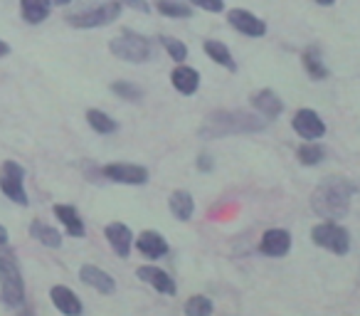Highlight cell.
<instances>
[{
	"instance_id": "1",
	"label": "cell",
	"mask_w": 360,
	"mask_h": 316,
	"mask_svg": "<svg viewBox=\"0 0 360 316\" xmlns=\"http://www.w3.org/2000/svg\"><path fill=\"white\" fill-rule=\"evenodd\" d=\"M355 193H358V186L350 178L330 176L311 193V210L323 220H343L350 213Z\"/></svg>"
},
{
	"instance_id": "2",
	"label": "cell",
	"mask_w": 360,
	"mask_h": 316,
	"mask_svg": "<svg viewBox=\"0 0 360 316\" xmlns=\"http://www.w3.org/2000/svg\"><path fill=\"white\" fill-rule=\"evenodd\" d=\"M266 126L264 116L250 114V111H212L200 126L202 139H222L230 134H252Z\"/></svg>"
},
{
	"instance_id": "3",
	"label": "cell",
	"mask_w": 360,
	"mask_h": 316,
	"mask_svg": "<svg viewBox=\"0 0 360 316\" xmlns=\"http://www.w3.org/2000/svg\"><path fill=\"white\" fill-rule=\"evenodd\" d=\"M0 301L11 309H18L25 301V279L11 250H0Z\"/></svg>"
},
{
	"instance_id": "4",
	"label": "cell",
	"mask_w": 360,
	"mask_h": 316,
	"mask_svg": "<svg viewBox=\"0 0 360 316\" xmlns=\"http://www.w3.org/2000/svg\"><path fill=\"white\" fill-rule=\"evenodd\" d=\"M119 15H121V0H106V3H99V6L70 13L65 20L72 27H79V30H94V27H106L111 23H116Z\"/></svg>"
},
{
	"instance_id": "5",
	"label": "cell",
	"mask_w": 360,
	"mask_h": 316,
	"mask_svg": "<svg viewBox=\"0 0 360 316\" xmlns=\"http://www.w3.org/2000/svg\"><path fill=\"white\" fill-rule=\"evenodd\" d=\"M109 50L114 57L131 62V65H141V62H148L153 57L150 42L143 35H139V32H121L119 37H114L109 42Z\"/></svg>"
},
{
	"instance_id": "6",
	"label": "cell",
	"mask_w": 360,
	"mask_h": 316,
	"mask_svg": "<svg viewBox=\"0 0 360 316\" xmlns=\"http://www.w3.org/2000/svg\"><path fill=\"white\" fill-rule=\"evenodd\" d=\"M311 242H314L316 247H323V250L333 252V255H338V257L350 252V232L333 220L319 222V225L311 230Z\"/></svg>"
},
{
	"instance_id": "7",
	"label": "cell",
	"mask_w": 360,
	"mask_h": 316,
	"mask_svg": "<svg viewBox=\"0 0 360 316\" xmlns=\"http://www.w3.org/2000/svg\"><path fill=\"white\" fill-rule=\"evenodd\" d=\"M0 191L8 201L18 203V206H30V198L25 191V168L18 161H3L0 168Z\"/></svg>"
},
{
	"instance_id": "8",
	"label": "cell",
	"mask_w": 360,
	"mask_h": 316,
	"mask_svg": "<svg viewBox=\"0 0 360 316\" xmlns=\"http://www.w3.org/2000/svg\"><path fill=\"white\" fill-rule=\"evenodd\" d=\"M109 181L124 183V186H143L148 183V171L143 166H136V163H109V166L101 168Z\"/></svg>"
},
{
	"instance_id": "9",
	"label": "cell",
	"mask_w": 360,
	"mask_h": 316,
	"mask_svg": "<svg viewBox=\"0 0 360 316\" xmlns=\"http://www.w3.org/2000/svg\"><path fill=\"white\" fill-rule=\"evenodd\" d=\"M291 126H294V131L304 141H319L326 136V124L321 121V116L314 109H299L294 114Z\"/></svg>"
},
{
	"instance_id": "10",
	"label": "cell",
	"mask_w": 360,
	"mask_h": 316,
	"mask_svg": "<svg viewBox=\"0 0 360 316\" xmlns=\"http://www.w3.org/2000/svg\"><path fill=\"white\" fill-rule=\"evenodd\" d=\"M227 23H230L237 32H242V35H247V37L266 35V23L259 20L255 13L242 11V8H235V11L227 13Z\"/></svg>"
},
{
	"instance_id": "11",
	"label": "cell",
	"mask_w": 360,
	"mask_h": 316,
	"mask_svg": "<svg viewBox=\"0 0 360 316\" xmlns=\"http://www.w3.org/2000/svg\"><path fill=\"white\" fill-rule=\"evenodd\" d=\"M104 235L109 240L111 250L116 252V257L129 260L131 247H134V232H131V227L124 225V222H111V225L104 227Z\"/></svg>"
},
{
	"instance_id": "12",
	"label": "cell",
	"mask_w": 360,
	"mask_h": 316,
	"mask_svg": "<svg viewBox=\"0 0 360 316\" xmlns=\"http://www.w3.org/2000/svg\"><path fill=\"white\" fill-rule=\"evenodd\" d=\"M136 277H139V279H143L146 284H150L155 291H160V294L173 296L175 291H178V286H175V279L165 270H160V267L143 265V267H139V270H136Z\"/></svg>"
},
{
	"instance_id": "13",
	"label": "cell",
	"mask_w": 360,
	"mask_h": 316,
	"mask_svg": "<svg viewBox=\"0 0 360 316\" xmlns=\"http://www.w3.org/2000/svg\"><path fill=\"white\" fill-rule=\"evenodd\" d=\"M50 299H52V304L57 306V311H62V314H67V316H79L82 311H84V306H82V299L70 289V286H65V284H55V286H52V289H50Z\"/></svg>"
},
{
	"instance_id": "14",
	"label": "cell",
	"mask_w": 360,
	"mask_h": 316,
	"mask_svg": "<svg viewBox=\"0 0 360 316\" xmlns=\"http://www.w3.org/2000/svg\"><path fill=\"white\" fill-rule=\"evenodd\" d=\"M259 250L262 255L266 257H284L289 255L291 250V235L286 230H266L264 235H262V242H259Z\"/></svg>"
},
{
	"instance_id": "15",
	"label": "cell",
	"mask_w": 360,
	"mask_h": 316,
	"mask_svg": "<svg viewBox=\"0 0 360 316\" xmlns=\"http://www.w3.org/2000/svg\"><path fill=\"white\" fill-rule=\"evenodd\" d=\"M79 279L84 282L86 286H91V289L99 291V294H114V291H116L114 277H111L109 272L94 267V265H84V267H82V270H79Z\"/></svg>"
},
{
	"instance_id": "16",
	"label": "cell",
	"mask_w": 360,
	"mask_h": 316,
	"mask_svg": "<svg viewBox=\"0 0 360 316\" xmlns=\"http://www.w3.org/2000/svg\"><path fill=\"white\" fill-rule=\"evenodd\" d=\"M134 242L146 260H158V257L168 255V242H165L163 235L155 230H143Z\"/></svg>"
},
{
	"instance_id": "17",
	"label": "cell",
	"mask_w": 360,
	"mask_h": 316,
	"mask_svg": "<svg viewBox=\"0 0 360 316\" xmlns=\"http://www.w3.org/2000/svg\"><path fill=\"white\" fill-rule=\"evenodd\" d=\"M252 106L259 111V116H264V119H269V121H274L276 116L284 111V101H281L271 89L255 91V94H252Z\"/></svg>"
},
{
	"instance_id": "18",
	"label": "cell",
	"mask_w": 360,
	"mask_h": 316,
	"mask_svg": "<svg viewBox=\"0 0 360 316\" xmlns=\"http://www.w3.org/2000/svg\"><path fill=\"white\" fill-rule=\"evenodd\" d=\"M170 82H173V87L180 91V94H195L198 87H200V75H198V70H193V67L188 65H178L173 72H170Z\"/></svg>"
},
{
	"instance_id": "19",
	"label": "cell",
	"mask_w": 360,
	"mask_h": 316,
	"mask_svg": "<svg viewBox=\"0 0 360 316\" xmlns=\"http://www.w3.org/2000/svg\"><path fill=\"white\" fill-rule=\"evenodd\" d=\"M52 213H55L57 220L65 225L67 235H72V237H84L86 235L84 220L79 217V213H77L75 206H55L52 208Z\"/></svg>"
},
{
	"instance_id": "20",
	"label": "cell",
	"mask_w": 360,
	"mask_h": 316,
	"mask_svg": "<svg viewBox=\"0 0 360 316\" xmlns=\"http://www.w3.org/2000/svg\"><path fill=\"white\" fill-rule=\"evenodd\" d=\"M52 0H20V15L30 25H40L50 18Z\"/></svg>"
},
{
	"instance_id": "21",
	"label": "cell",
	"mask_w": 360,
	"mask_h": 316,
	"mask_svg": "<svg viewBox=\"0 0 360 316\" xmlns=\"http://www.w3.org/2000/svg\"><path fill=\"white\" fill-rule=\"evenodd\" d=\"M168 208L173 213L175 220L180 222H188L195 213V201L188 191H173L170 193V201H168Z\"/></svg>"
},
{
	"instance_id": "22",
	"label": "cell",
	"mask_w": 360,
	"mask_h": 316,
	"mask_svg": "<svg viewBox=\"0 0 360 316\" xmlns=\"http://www.w3.org/2000/svg\"><path fill=\"white\" fill-rule=\"evenodd\" d=\"M202 50H205V55L210 57L212 62H217L220 67H225V70H230V72H237V62H235V57H232V52L225 47V42L205 40L202 42Z\"/></svg>"
},
{
	"instance_id": "23",
	"label": "cell",
	"mask_w": 360,
	"mask_h": 316,
	"mask_svg": "<svg viewBox=\"0 0 360 316\" xmlns=\"http://www.w3.org/2000/svg\"><path fill=\"white\" fill-rule=\"evenodd\" d=\"M30 235H32V240H37L40 245H45V247H52V250L62 247V232L57 230V227H52V225H45L42 220H32Z\"/></svg>"
},
{
	"instance_id": "24",
	"label": "cell",
	"mask_w": 360,
	"mask_h": 316,
	"mask_svg": "<svg viewBox=\"0 0 360 316\" xmlns=\"http://www.w3.org/2000/svg\"><path fill=\"white\" fill-rule=\"evenodd\" d=\"M301 62H304V70L309 72L311 80L319 82V80H326V77H328V70H326V65H323V57H321V50L316 45L306 47L304 55H301Z\"/></svg>"
},
{
	"instance_id": "25",
	"label": "cell",
	"mask_w": 360,
	"mask_h": 316,
	"mask_svg": "<svg viewBox=\"0 0 360 316\" xmlns=\"http://www.w3.org/2000/svg\"><path fill=\"white\" fill-rule=\"evenodd\" d=\"M155 11L165 18H180V20L193 18V8L186 3H178V0H155Z\"/></svg>"
},
{
	"instance_id": "26",
	"label": "cell",
	"mask_w": 360,
	"mask_h": 316,
	"mask_svg": "<svg viewBox=\"0 0 360 316\" xmlns=\"http://www.w3.org/2000/svg\"><path fill=\"white\" fill-rule=\"evenodd\" d=\"M323 148H321L316 141H306V144L299 146V151H296V158H299L301 166H319L321 161H323Z\"/></svg>"
},
{
	"instance_id": "27",
	"label": "cell",
	"mask_w": 360,
	"mask_h": 316,
	"mask_svg": "<svg viewBox=\"0 0 360 316\" xmlns=\"http://www.w3.org/2000/svg\"><path fill=\"white\" fill-rule=\"evenodd\" d=\"M86 121H89V126L96 134H114V131L119 129V124H116L109 114H104V111H99V109L86 111Z\"/></svg>"
},
{
	"instance_id": "28",
	"label": "cell",
	"mask_w": 360,
	"mask_h": 316,
	"mask_svg": "<svg viewBox=\"0 0 360 316\" xmlns=\"http://www.w3.org/2000/svg\"><path fill=\"white\" fill-rule=\"evenodd\" d=\"M111 91H114L119 99L134 101V104L143 99V89H141L139 84H134V82H114V84H111Z\"/></svg>"
},
{
	"instance_id": "29",
	"label": "cell",
	"mask_w": 360,
	"mask_h": 316,
	"mask_svg": "<svg viewBox=\"0 0 360 316\" xmlns=\"http://www.w3.org/2000/svg\"><path fill=\"white\" fill-rule=\"evenodd\" d=\"M160 45L165 47V52L170 55L173 62H186L188 60V47L186 42H180L178 37H170V35H160Z\"/></svg>"
},
{
	"instance_id": "30",
	"label": "cell",
	"mask_w": 360,
	"mask_h": 316,
	"mask_svg": "<svg viewBox=\"0 0 360 316\" xmlns=\"http://www.w3.org/2000/svg\"><path fill=\"white\" fill-rule=\"evenodd\" d=\"M212 301L207 299V296H202V294H195V296H191L188 299V304H186V314H191V316H205V314H212Z\"/></svg>"
},
{
	"instance_id": "31",
	"label": "cell",
	"mask_w": 360,
	"mask_h": 316,
	"mask_svg": "<svg viewBox=\"0 0 360 316\" xmlns=\"http://www.w3.org/2000/svg\"><path fill=\"white\" fill-rule=\"evenodd\" d=\"M188 3H193V6L202 8V11H207V13H222L225 11V0H188Z\"/></svg>"
},
{
	"instance_id": "32",
	"label": "cell",
	"mask_w": 360,
	"mask_h": 316,
	"mask_svg": "<svg viewBox=\"0 0 360 316\" xmlns=\"http://www.w3.org/2000/svg\"><path fill=\"white\" fill-rule=\"evenodd\" d=\"M121 3H126V6L134 8V11H139V13H148L150 11V6L146 3V0H121Z\"/></svg>"
},
{
	"instance_id": "33",
	"label": "cell",
	"mask_w": 360,
	"mask_h": 316,
	"mask_svg": "<svg viewBox=\"0 0 360 316\" xmlns=\"http://www.w3.org/2000/svg\"><path fill=\"white\" fill-rule=\"evenodd\" d=\"M198 168H200V171H212V158H210V156H205V153L198 156Z\"/></svg>"
},
{
	"instance_id": "34",
	"label": "cell",
	"mask_w": 360,
	"mask_h": 316,
	"mask_svg": "<svg viewBox=\"0 0 360 316\" xmlns=\"http://www.w3.org/2000/svg\"><path fill=\"white\" fill-rule=\"evenodd\" d=\"M8 240H11V235H8V230L3 225H0V247H6Z\"/></svg>"
},
{
	"instance_id": "35",
	"label": "cell",
	"mask_w": 360,
	"mask_h": 316,
	"mask_svg": "<svg viewBox=\"0 0 360 316\" xmlns=\"http://www.w3.org/2000/svg\"><path fill=\"white\" fill-rule=\"evenodd\" d=\"M11 55V45L6 40H0V57H8Z\"/></svg>"
},
{
	"instance_id": "36",
	"label": "cell",
	"mask_w": 360,
	"mask_h": 316,
	"mask_svg": "<svg viewBox=\"0 0 360 316\" xmlns=\"http://www.w3.org/2000/svg\"><path fill=\"white\" fill-rule=\"evenodd\" d=\"M316 3H319V6H323V8H328V6H333L335 0H316Z\"/></svg>"
},
{
	"instance_id": "37",
	"label": "cell",
	"mask_w": 360,
	"mask_h": 316,
	"mask_svg": "<svg viewBox=\"0 0 360 316\" xmlns=\"http://www.w3.org/2000/svg\"><path fill=\"white\" fill-rule=\"evenodd\" d=\"M52 3H55V6H70L72 0H52Z\"/></svg>"
}]
</instances>
